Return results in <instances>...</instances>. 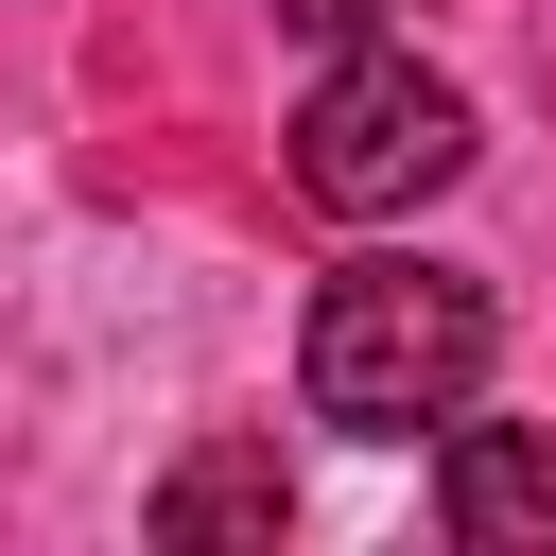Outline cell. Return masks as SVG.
I'll return each instance as SVG.
<instances>
[{
  "label": "cell",
  "instance_id": "obj_1",
  "mask_svg": "<svg viewBox=\"0 0 556 556\" xmlns=\"http://www.w3.org/2000/svg\"><path fill=\"white\" fill-rule=\"evenodd\" d=\"M486 348H504L486 278H452V261H348V278L313 295V330H295V382H313L330 434L400 452V434H452V417H469Z\"/></svg>",
  "mask_w": 556,
  "mask_h": 556
},
{
  "label": "cell",
  "instance_id": "obj_2",
  "mask_svg": "<svg viewBox=\"0 0 556 556\" xmlns=\"http://www.w3.org/2000/svg\"><path fill=\"white\" fill-rule=\"evenodd\" d=\"M486 139H469V87L452 70H417V52H330L313 70V104H295V191L330 208V226H400V208H434L452 174H469Z\"/></svg>",
  "mask_w": 556,
  "mask_h": 556
},
{
  "label": "cell",
  "instance_id": "obj_3",
  "mask_svg": "<svg viewBox=\"0 0 556 556\" xmlns=\"http://www.w3.org/2000/svg\"><path fill=\"white\" fill-rule=\"evenodd\" d=\"M434 521H452L469 556H556V434L469 417V434H452V469H434Z\"/></svg>",
  "mask_w": 556,
  "mask_h": 556
},
{
  "label": "cell",
  "instance_id": "obj_4",
  "mask_svg": "<svg viewBox=\"0 0 556 556\" xmlns=\"http://www.w3.org/2000/svg\"><path fill=\"white\" fill-rule=\"evenodd\" d=\"M278 521H295V486H278L261 434H208V452L156 469V539H278Z\"/></svg>",
  "mask_w": 556,
  "mask_h": 556
},
{
  "label": "cell",
  "instance_id": "obj_5",
  "mask_svg": "<svg viewBox=\"0 0 556 556\" xmlns=\"http://www.w3.org/2000/svg\"><path fill=\"white\" fill-rule=\"evenodd\" d=\"M365 17H382V0H278V35H313V52H348Z\"/></svg>",
  "mask_w": 556,
  "mask_h": 556
}]
</instances>
